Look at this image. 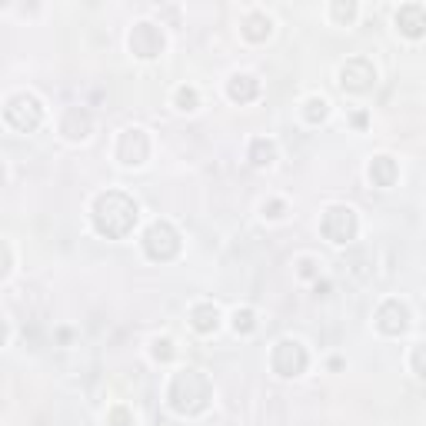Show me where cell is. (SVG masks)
I'll return each mask as SVG.
<instances>
[{
    "instance_id": "7",
    "label": "cell",
    "mask_w": 426,
    "mask_h": 426,
    "mask_svg": "<svg viewBox=\"0 0 426 426\" xmlns=\"http://www.w3.org/2000/svg\"><path fill=\"white\" fill-rule=\"evenodd\" d=\"M373 67H370L363 57H356V60H346L343 63V71H340V83H343L346 90H353V94H363L370 83H373Z\"/></svg>"
},
{
    "instance_id": "13",
    "label": "cell",
    "mask_w": 426,
    "mask_h": 426,
    "mask_svg": "<svg viewBox=\"0 0 426 426\" xmlns=\"http://www.w3.org/2000/svg\"><path fill=\"white\" fill-rule=\"evenodd\" d=\"M370 180H373L377 187H393V180H396V164H393L390 157H377V160L370 164Z\"/></svg>"
},
{
    "instance_id": "22",
    "label": "cell",
    "mask_w": 426,
    "mask_h": 426,
    "mask_svg": "<svg viewBox=\"0 0 426 426\" xmlns=\"http://www.w3.org/2000/svg\"><path fill=\"white\" fill-rule=\"evenodd\" d=\"M154 356H157V360H170V356H174V350H170V340H157V343H154Z\"/></svg>"
},
{
    "instance_id": "19",
    "label": "cell",
    "mask_w": 426,
    "mask_h": 426,
    "mask_svg": "<svg viewBox=\"0 0 426 426\" xmlns=\"http://www.w3.org/2000/svg\"><path fill=\"white\" fill-rule=\"evenodd\" d=\"M177 104L183 107V110H193V107H197V94H193L190 87H180V90H177Z\"/></svg>"
},
{
    "instance_id": "10",
    "label": "cell",
    "mask_w": 426,
    "mask_h": 426,
    "mask_svg": "<svg viewBox=\"0 0 426 426\" xmlns=\"http://www.w3.org/2000/svg\"><path fill=\"white\" fill-rule=\"evenodd\" d=\"M377 327L383 333H390V336L403 333V330H406V307H403L400 300H387V303L379 307V313H377Z\"/></svg>"
},
{
    "instance_id": "2",
    "label": "cell",
    "mask_w": 426,
    "mask_h": 426,
    "mask_svg": "<svg viewBox=\"0 0 426 426\" xmlns=\"http://www.w3.org/2000/svg\"><path fill=\"white\" fill-rule=\"evenodd\" d=\"M207 403H210V379L203 377L200 370H183L174 377L170 383V406L177 410V413H200L207 410Z\"/></svg>"
},
{
    "instance_id": "12",
    "label": "cell",
    "mask_w": 426,
    "mask_h": 426,
    "mask_svg": "<svg viewBox=\"0 0 426 426\" xmlns=\"http://www.w3.org/2000/svg\"><path fill=\"white\" fill-rule=\"evenodd\" d=\"M60 130L67 133L71 140H83V137L90 133V114H87V110H80V107L67 110V117H63V127H60Z\"/></svg>"
},
{
    "instance_id": "11",
    "label": "cell",
    "mask_w": 426,
    "mask_h": 426,
    "mask_svg": "<svg viewBox=\"0 0 426 426\" xmlns=\"http://www.w3.org/2000/svg\"><path fill=\"white\" fill-rule=\"evenodd\" d=\"M396 24H400V30L406 37H423L426 34V11L420 4H406L396 13Z\"/></svg>"
},
{
    "instance_id": "14",
    "label": "cell",
    "mask_w": 426,
    "mask_h": 426,
    "mask_svg": "<svg viewBox=\"0 0 426 426\" xmlns=\"http://www.w3.org/2000/svg\"><path fill=\"white\" fill-rule=\"evenodd\" d=\"M226 90H230V100H237V104H250V100L257 97V80H253V77H233Z\"/></svg>"
},
{
    "instance_id": "20",
    "label": "cell",
    "mask_w": 426,
    "mask_h": 426,
    "mask_svg": "<svg viewBox=\"0 0 426 426\" xmlns=\"http://www.w3.org/2000/svg\"><path fill=\"white\" fill-rule=\"evenodd\" d=\"M307 117L313 120V123L323 120V117H327V104H323V100H310V104H307Z\"/></svg>"
},
{
    "instance_id": "17",
    "label": "cell",
    "mask_w": 426,
    "mask_h": 426,
    "mask_svg": "<svg viewBox=\"0 0 426 426\" xmlns=\"http://www.w3.org/2000/svg\"><path fill=\"white\" fill-rule=\"evenodd\" d=\"M243 34H247L250 40H263V37H270V20H267L263 13H253V17H247Z\"/></svg>"
},
{
    "instance_id": "5",
    "label": "cell",
    "mask_w": 426,
    "mask_h": 426,
    "mask_svg": "<svg viewBox=\"0 0 426 426\" xmlns=\"http://www.w3.org/2000/svg\"><path fill=\"white\" fill-rule=\"evenodd\" d=\"M323 237L333 243H346L356 237V213L350 207H330L323 213Z\"/></svg>"
},
{
    "instance_id": "21",
    "label": "cell",
    "mask_w": 426,
    "mask_h": 426,
    "mask_svg": "<svg viewBox=\"0 0 426 426\" xmlns=\"http://www.w3.org/2000/svg\"><path fill=\"white\" fill-rule=\"evenodd\" d=\"M413 367H416V373H420V377H426V343H420L413 350Z\"/></svg>"
},
{
    "instance_id": "24",
    "label": "cell",
    "mask_w": 426,
    "mask_h": 426,
    "mask_svg": "<svg viewBox=\"0 0 426 426\" xmlns=\"http://www.w3.org/2000/svg\"><path fill=\"white\" fill-rule=\"evenodd\" d=\"M110 423H114V426H127V423H130V416L123 413V410H114V413H110Z\"/></svg>"
},
{
    "instance_id": "9",
    "label": "cell",
    "mask_w": 426,
    "mask_h": 426,
    "mask_svg": "<svg viewBox=\"0 0 426 426\" xmlns=\"http://www.w3.org/2000/svg\"><path fill=\"white\" fill-rule=\"evenodd\" d=\"M147 154H150V143H147V133H143V130H127L123 137H120L117 157L127 166L143 164V160H147Z\"/></svg>"
},
{
    "instance_id": "3",
    "label": "cell",
    "mask_w": 426,
    "mask_h": 426,
    "mask_svg": "<svg viewBox=\"0 0 426 426\" xmlns=\"http://www.w3.org/2000/svg\"><path fill=\"white\" fill-rule=\"evenodd\" d=\"M4 117H7V123H11L13 130L30 133V130H37V123H40V117H44V110H40V104H37V97L17 94V97H11V100H7V107H4Z\"/></svg>"
},
{
    "instance_id": "4",
    "label": "cell",
    "mask_w": 426,
    "mask_h": 426,
    "mask_svg": "<svg viewBox=\"0 0 426 426\" xmlns=\"http://www.w3.org/2000/svg\"><path fill=\"white\" fill-rule=\"evenodd\" d=\"M143 250L150 260H174L180 250V237L170 224H154L143 237Z\"/></svg>"
},
{
    "instance_id": "8",
    "label": "cell",
    "mask_w": 426,
    "mask_h": 426,
    "mask_svg": "<svg viewBox=\"0 0 426 426\" xmlns=\"http://www.w3.org/2000/svg\"><path fill=\"white\" fill-rule=\"evenodd\" d=\"M130 50L137 57H157L164 50V37L154 24H137L130 34Z\"/></svg>"
},
{
    "instance_id": "6",
    "label": "cell",
    "mask_w": 426,
    "mask_h": 426,
    "mask_svg": "<svg viewBox=\"0 0 426 426\" xmlns=\"http://www.w3.org/2000/svg\"><path fill=\"white\" fill-rule=\"evenodd\" d=\"M273 370L280 377H300L307 370V350L296 340H280L273 346Z\"/></svg>"
},
{
    "instance_id": "1",
    "label": "cell",
    "mask_w": 426,
    "mask_h": 426,
    "mask_svg": "<svg viewBox=\"0 0 426 426\" xmlns=\"http://www.w3.org/2000/svg\"><path fill=\"white\" fill-rule=\"evenodd\" d=\"M94 224H97V230L110 240L127 237V233L133 230V224H137V203H133L127 193L110 190V193H104V197H97Z\"/></svg>"
},
{
    "instance_id": "23",
    "label": "cell",
    "mask_w": 426,
    "mask_h": 426,
    "mask_svg": "<svg viewBox=\"0 0 426 426\" xmlns=\"http://www.w3.org/2000/svg\"><path fill=\"white\" fill-rule=\"evenodd\" d=\"M333 13H336V20H350L353 17V4H336Z\"/></svg>"
},
{
    "instance_id": "15",
    "label": "cell",
    "mask_w": 426,
    "mask_h": 426,
    "mask_svg": "<svg viewBox=\"0 0 426 426\" xmlns=\"http://www.w3.org/2000/svg\"><path fill=\"white\" fill-rule=\"evenodd\" d=\"M217 323H220V313H217V307H210V303H203V307L193 310V330H200V333H213V330H217Z\"/></svg>"
},
{
    "instance_id": "16",
    "label": "cell",
    "mask_w": 426,
    "mask_h": 426,
    "mask_svg": "<svg viewBox=\"0 0 426 426\" xmlns=\"http://www.w3.org/2000/svg\"><path fill=\"white\" fill-rule=\"evenodd\" d=\"M273 157H276V147L270 140H253V147H250V160L253 164L267 166V164H273Z\"/></svg>"
},
{
    "instance_id": "18",
    "label": "cell",
    "mask_w": 426,
    "mask_h": 426,
    "mask_svg": "<svg viewBox=\"0 0 426 426\" xmlns=\"http://www.w3.org/2000/svg\"><path fill=\"white\" fill-rule=\"evenodd\" d=\"M233 327H237V333H250L257 323H253V313L250 310H237V317H233Z\"/></svg>"
}]
</instances>
